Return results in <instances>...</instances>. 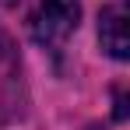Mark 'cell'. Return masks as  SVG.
Here are the masks:
<instances>
[{
	"label": "cell",
	"mask_w": 130,
	"mask_h": 130,
	"mask_svg": "<svg viewBox=\"0 0 130 130\" xmlns=\"http://www.w3.org/2000/svg\"><path fill=\"white\" fill-rule=\"evenodd\" d=\"M99 42L112 60L130 56V14L123 4H112L99 14Z\"/></svg>",
	"instance_id": "2"
},
{
	"label": "cell",
	"mask_w": 130,
	"mask_h": 130,
	"mask_svg": "<svg viewBox=\"0 0 130 130\" xmlns=\"http://www.w3.org/2000/svg\"><path fill=\"white\" fill-rule=\"evenodd\" d=\"M77 21H81V0H39V7L28 18V32L35 46L60 53L67 39L77 32Z\"/></svg>",
	"instance_id": "1"
},
{
	"label": "cell",
	"mask_w": 130,
	"mask_h": 130,
	"mask_svg": "<svg viewBox=\"0 0 130 130\" xmlns=\"http://www.w3.org/2000/svg\"><path fill=\"white\" fill-rule=\"evenodd\" d=\"M0 4H7V7H11V4H18V0H0Z\"/></svg>",
	"instance_id": "3"
}]
</instances>
